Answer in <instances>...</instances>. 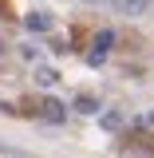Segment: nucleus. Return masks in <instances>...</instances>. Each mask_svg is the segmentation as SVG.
<instances>
[{
    "instance_id": "nucleus-1",
    "label": "nucleus",
    "mask_w": 154,
    "mask_h": 158,
    "mask_svg": "<svg viewBox=\"0 0 154 158\" xmlns=\"http://www.w3.org/2000/svg\"><path fill=\"white\" fill-rule=\"evenodd\" d=\"M111 44H115V32H111V28H103V32L95 36V48H91V63H103Z\"/></svg>"
},
{
    "instance_id": "nucleus-4",
    "label": "nucleus",
    "mask_w": 154,
    "mask_h": 158,
    "mask_svg": "<svg viewBox=\"0 0 154 158\" xmlns=\"http://www.w3.org/2000/svg\"><path fill=\"white\" fill-rule=\"evenodd\" d=\"M28 28H32V32H44V28H52V16H48V12H32V16H28Z\"/></svg>"
},
{
    "instance_id": "nucleus-7",
    "label": "nucleus",
    "mask_w": 154,
    "mask_h": 158,
    "mask_svg": "<svg viewBox=\"0 0 154 158\" xmlns=\"http://www.w3.org/2000/svg\"><path fill=\"white\" fill-rule=\"evenodd\" d=\"M0 56H4V44H0Z\"/></svg>"
},
{
    "instance_id": "nucleus-2",
    "label": "nucleus",
    "mask_w": 154,
    "mask_h": 158,
    "mask_svg": "<svg viewBox=\"0 0 154 158\" xmlns=\"http://www.w3.org/2000/svg\"><path fill=\"white\" fill-rule=\"evenodd\" d=\"M119 8H123V12H127V16H142V12H146V8H150L154 0H115Z\"/></svg>"
},
{
    "instance_id": "nucleus-8",
    "label": "nucleus",
    "mask_w": 154,
    "mask_h": 158,
    "mask_svg": "<svg viewBox=\"0 0 154 158\" xmlns=\"http://www.w3.org/2000/svg\"><path fill=\"white\" fill-rule=\"evenodd\" d=\"M87 4H99V0H87Z\"/></svg>"
},
{
    "instance_id": "nucleus-5",
    "label": "nucleus",
    "mask_w": 154,
    "mask_h": 158,
    "mask_svg": "<svg viewBox=\"0 0 154 158\" xmlns=\"http://www.w3.org/2000/svg\"><path fill=\"white\" fill-rule=\"evenodd\" d=\"M75 107H79V111H99V103H95V99H87V95L75 99Z\"/></svg>"
},
{
    "instance_id": "nucleus-3",
    "label": "nucleus",
    "mask_w": 154,
    "mask_h": 158,
    "mask_svg": "<svg viewBox=\"0 0 154 158\" xmlns=\"http://www.w3.org/2000/svg\"><path fill=\"white\" fill-rule=\"evenodd\" d=\"M44 118H48V123H63V118H67V111H63V103H56V99H48V103H44Z\"/></svg>"
},
{
    "instance_id": "nucleus-6",
    "label": "nucleus",
    "mask_w": 154,
    "mask_h": 158,
    "mask_svg": "<svg viewBox=\"0 0 154 158\" xmlns=\"http://www.w3.org/2000/svg\"><path fill=\"white\" fill-rule=\"evenodd\" d=\"M103 127L115 131V127H119V111H107V115H103Z\"/></svg>"
}]
</instances>
